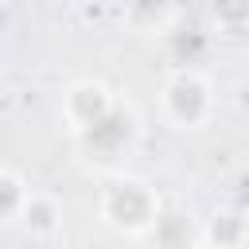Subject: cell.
Instances as JSON below:
<instances>
[{
	"label": "cell",
	"instance_id": "cell-2",
	"mask_svg": "<svg viewBox=\"0 0 249 249\" xmlns=\"http://www.w3.org/2000/svg\"><path fill=\"white\" fill-rule=\"evenodd\" d=\"M210 109H214V93L206 78H198L195 70H179L163 86V113L175 128H202Z\"/></svg>",
	"mask_w": 249,
	"mask_h": 249
},
{
	"label": "cell",
	"instance_id": "cell-4",
	"mask_svg": "<svg viewBox=\"0 0 249 249\" xmlns=\"http://www.w3.org/2000/svg\"><path fill=\"white\" fill-rule=\"evenodd\" d=\"M195 249H222V245H210V241H198Z\"/></svg>",
	"mask_w": 249,
	"mask_h": 249
},
{
	"label": "cell",
	"instance_id": "cell-3",
	"mask_svg": "<svg viewBox=\"0 0 249 249\" xmlns=\"http://www.w3.org/2000/svg\"><path fill=\"white\" fill-rule=\"evenodd\" d=\"M109 109H113V97H109V89H105L101 82H78V86H70V93H66V121H70L74 132L89 128V124L101 121Z\"/></svg>",
	"mask_w": 249,
	"mask_h": 249
},
{
	"label": "cell",
	"instance_id": "cell-1",
	"mask_svg": "<svg viewBox=\"0 0 249 249\" xmlns=\"http://www.w3.org/2000/svg\"><path fill=\"white\" fill-rule=\"evenodd\" d=\"M101 218L121 233H152L160 222V198L140 179H117L101 191Z\"/></svg>",
	"mask_w": 249,
	"mask_h": 249
}]
</instances>
